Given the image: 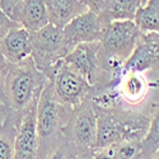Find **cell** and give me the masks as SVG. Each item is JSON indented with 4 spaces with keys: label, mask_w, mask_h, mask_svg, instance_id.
<instances>
[{
    "label": "cell",
    "mask_w": 159,
    "mask_h": 159,
    "mask_svg": "<svg viewBox=\"0 0 159 159\" xmlns=\"http://www.w3.org/2000/svg\"><path fill=\"white\" fill-rule=\"evenodd\" d=\"M71 112V107L60 103L52 96L48 85L43 89L36 108L38 159H43L55 149L62 138V129L69 121Z\"/></svg>",
    "instance_id": "3"
},
{
    "label": "cell",
    "mask_w": 159,
    "mask_h": 159,
    "mask_svg": "<svg viewBox=\"0 0 159 159\" xmlns=\"http://www.w3.org/2000/svg\"><path fill=\"white\" fill-rule=\"evenodd\" d=\"M140 32L132 20H115L104 27L98 59H118L126 61L135 48Z\"/></svg>",
    "instance_id": "6"
},
{
    "label": "cell",
    "mask_w": 159,
    "mask_h": 159,
    "mask_svg": "<svg viewBox=\"0 0 159 159\" xmlns=\"http://www.w3.org/2000/svg\"><path fill=\"white\" fill-rule=\"evenodd\" d=\"M98 51L99 42L80 43L75 46L68 55L62 59V62L82 75L85 80L93 85L98 78Z\"/></svg>",
    "instance_id": "10"
},
{
    "label": "cell",
    "mask_w": 159,
    "mask_h": 159,
    "mask_svg": "<svg viewBox=\"0 0 159 159\" xmlns=\"http://www.w3.org/2000/svg\"><path fill=\"white\" fill-rule=\"evenodd\" d=\"M0 54L10 64H18L31 56V32L16 27L7 33L0 42Z\"/></svg>",
    "instance_id": "14"
},
{
    "label": "cell",
    "mask_w": 159,
    "mask_h": 159,
    "mask_svg": "<svg viewBox=\"0 0 159 159\" xmlns=\"http://www.w3.org/2000/svg\"><path fill=\"white\" fill-rule=\"evenodd\" d=\"M159 66V34L158 32L140 33L135 48L124 64V74L129 71H152L158 75Z\"/></svg>",
    "instance_id": "8"
},
{
    "label": "cell",
    "mask_w": 159,
    "mask_h": 159,
    "mask_svg": "<svg viewBox=\"0 0 159 159\" xmlns=\"http://www.w3.org/2000/svg\"><path fill=\"white\" fill-rule=\"evenodd\" d=\"M140 33L159 31V0H147L140 5L132 19Z\"/></svg>",
    "instance_id": "17"
},
{
    "label": "cell",
    "mask_w": 159,
    "mask_h": 159,
    "mask_svg": "<svg viewBox=\"0 0 159 159\" xmlns=\"http://www.w3.org/2000/svg\"><path fill=\"white\" fill-rule=\"evenodd\" d=\"M16 27H19V24H17L14 20H11L5 13L0 9V42H2V39L7 36V33L9 31H11Z\"/></svg>",
    "instance_id": "22"
},
{
    "label": "cell",
    "mask_w": 159,
    "mask_h": 159,
    "mask_svg": "<svg viewBox=\"0 0 159 159\" xmlns=\"http://www.w3.org/2000/svg\"><path fill=\"white\" fill-rule=\"evenodd\" d=\"M80 2L88 8V10H92V11H94L97 13L102 5V2L103 0H80Z\"/></svg>",
    "instance_id": "25"
},
{
    "label": "cell",
    "mask_w": 159,
    "mask_h": 159,
    "mask_svg": "<svg viewBox=\"0 0 159 159\" xmlns=\"http://www.w3.org/2000/svg\"><path fill=\"white\" fill-rule=\"evenodd\" d=\"M46 9L48 24L60 28L88 10L80 0H46Z\"/></svg>",
    "instance_id": "16"
},
{
    "label": "cell",
    "mask_w": 159,
    "mask_h": 159,
    "mask_svg": "<svg viewBox=\"0 0 159 159\" xmlns=\"http://www.w3.org/2000/svg\"><path fill=\"white\" fill-rule=\"evenodd\" d=\"M48 83V79L36 68L31 56L18 64H9L4 85V103L10 116L20 124L24 115L37 106Z\"/></svg>",
    "instance_id": "1"
},
{
    "label": "cell",
    "mask_w": 159,
    "mask_h": 159,
    "mask_svg": "<svg viewBox=\"0 0 159 159\" xmlns=\"http://www.w3.org/2000/svg\"><path fill=\"white\" fill-rule=\"evenodd\" d=\"M145 2L147 0H103L96 14L104 25L115 20H132L138 8Z\"/></svg>",
    "instance_id": "15"
},
{
    "label": "cell",
    "mask_w": 159,
    "mask_h": 159,
    "mask_svg": "<svg viewBox=\"0 0 159 159\" xmlns=\"http://www.w3.org/2000/svg\"><path fill=\"white\" fill-rule=\"evenodd\" d=\"M36 107L24 115L19 124L13 159H38V139L36 130Z\"/></svg>",
    "instance_id": "11"
},
{
    "label": "cell",
    "mask_w": 159,
    "mask_h": 159,
    "mask_svg": "<svg viewBox=\"0 0 159 159\" xmlns=\"http://www.w3.org/2000/svg\"><path fill=\"white\" fill-rule=\"evenodd\" d=\"M22 2V0H0V9H2L5 14L10 18L11 13L14 11L17 5Z\"/></svg>",
    "instance_id": "24"
},
{
    "label": "cell",
    "mask_w": 159,
    "mask_h": 159,
    "mask_svg": "<svg viewBox=\"0 0 159 159\" xmlns=\"http://www.w3.org/2000/svg\"><path fill=\"white\" fill-rule=\"evenodd\" d=\"M75 159H79V158H75Z\"/></svg>",
    "instance_id": "27"
},
{
    "label": "cell",
    "mask_w": 159,
    "mask_h": 159,
    "mask_svg": "<svg viewBox=\"0 0 159 159\" xmlns=\"http://www.w3.org/2000/svg\"><path fill=\"white\" fill-rule=\"evenodd\" d=\"M9 116H10L9 108L7 107V104L4 102L0 101V126H3L5 124V121L9 118Z\"/></svg>",
    "instance_id": "26"
},
{
    "label": "cell",
    "mask_w": 159,
    "mask_h": 159,
    "mask_svg": "<svg viewBox=\"0 0 159 159\" xmlns=\"http://www.w3.org/2000/svg\"><path fill=\"white\" fill-rule=\"evenodd\" d=\"M159 153V112H154L150 117V125L145 136L140 141V158L150 159Z\"/></svg>",
    "instance_id": "19"
},
{
    "label": "cell",
    "mask_w": 159,
    "mask_h": 159,
    "mask_svg": "<svg viewBox=\"0 0 159 159\" xmlns=\"http://www.w3.org/2000/svg\"><path fill=\"white\" fill-rule=\"evenodd\" d=\"M106 25L94 11L87 10L62 27L64 39L69 52L80 43L99 42Z\"/></svg>",
    "instance_id": "9"
},
{
    "label": "cell",
    "mask_w": 159,
    "mask_h": 159,
    "mask_svg": "<svg viewBox=\"0 0 159 159\" xmlns=\"http://www.w3.org/2000/svg\"><path fill=\"white\" fill-rule=\"evenodd\" d=\"M75 158H76V154L71 148V145L64 138H61V140L55 147V149H52L43 159H75Z\"/></svg>",
    "instance_id": "21"
},
{
    "label": "cell",
    "mask_w": 159,
    "mask_h": 159,
    "mask_svg": "<svg viewBox=\"0 0 159 159\" xmlns=\"http://www.w3.org/2000/svg\"><path fill=\"white\" fill-rule=\"evenodd\" d=\"M9 64L3 55L0 54V101L4 102V85H5V76H7V71L9 68Z\"/></svg>",
    "instance_id": "23"
},
{
    "label": "cell",
    "mask_w": 159,
    "mask_h": 159,
    "mask_svg": "<svg viewBox=\"0 0 159 159\" xmlns=\"http://www.w3.org/2000/svg\"><path fill=\"white\" fill-rule=\"evenodd\" d=\"M48 88L52 96L60 103L75 108L85 101L90 84L82 75L68 68L61 59L54 76L48 83Z\"/></svg>",
    "instance_id": "7"
},
{
    "label": "cell",
    "mask_w": 159,
    "mask_h": 159,
    "mask_svg": "<svg viewBox=\"0 0 159 159\" xmlns=\"http://www.w3.org/2000/svg\"><path fill=\"white\" fill-rule=\"evenodd\" d=\"M149 89H158V80L149 83L141 73L129 71L121 79L118 94L124 106L138 110L136 107L144 103L147 96H149Z\"/></svg>",
    "instance_id": "12"
},
{
    "label": "cell",
    "mask_w": 159,
    "mask_h": 159,
    "mask_svg": "<svg viewBox=\"0 0 159 159\" xmlns=\"http://www.w3.org/2000/svg\"><path fill=\"white\" fill-rule=\"evenodd\" d=\"M69 54L62 28L47 24L46 27L31 32V57L36 68L48 82L54 76L61 59Z\"/></svg>",
    "instance_id": "4"
},
{
    "label": "cell",
    "mask_w": 159,
    "mask_h": 159,
    "mask_svg": "<svg viewBox=\"0 0 159 159\" xmlns=\"http://www.w3.org/2000/svg\"><path fill=\"white\" fill-rule=\"evenodd\" d=\"M97 136V117L90 101L85 98L73 108L71 116L62 129V138L74 149L76 158L90 159L94 153Z\"/></svg>",
    "instance_id": "5"
},
{
    "label": "cell",
    "mask_w": 159,
    "mask_h": 159,
    "mask_svg": "<svg viewBox=\"0 0 159 159\" xmlns=\"http://www.w3.org/2000/svg\"><path fill=\"white\" fill-rule=\"evenodd\" d=\"M19 122L11 116L0 126V159H13L14 158V143Z\"/></svg>",
    "instance_id": "20"
},
{
    "label": "cell",
    "mask_w": 159,
    "mask_h": 159,
    "mask_svg": "<svg viewBox=\"0 0 159 159\" xmlns=\"http://www.w3.org/2000/svg\"><path fill=\"white\" fill-rule=\"evenodd\" d=\"M97 117L94 152L121 141H141L150 125L144 111L120 106L112 108H93Z\"/></svg>",
    "instance_id": "2"
},
{
    "label": "cell",
    "mask_w": 159,
    "mask_h": 159,
    "mask_svg": "<svg viewBox=\"0 0 159 159\" xmlns=\"http://www.w3.org/2000/svg\"><path fill=\"white\" fill-rule=\"evenodd\" d=\"M10 19L30 32L46 27L48 24L46 0H22L11 13Z\"/></svg>",
    "instance_id": "13"
},
{
    "label": "cell",
    "mask_w": 159,
    "mask_h": 159,
    "mask_svg": "<svg viewBox=\"0 0 159 159\" xmlns=\"http://www.w3.org/2000/svg\"><path fill=\"white\" fill-rule=\"evenodd\" d=\"M90 159H141L140 141H121L92 154Z\"/></svg>",
    "instance_id": "18"
}]
</instances>
